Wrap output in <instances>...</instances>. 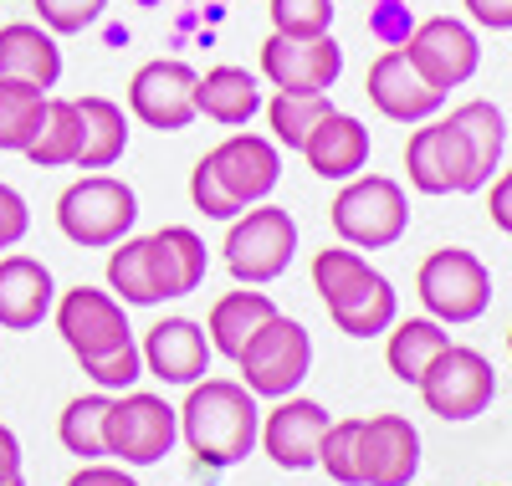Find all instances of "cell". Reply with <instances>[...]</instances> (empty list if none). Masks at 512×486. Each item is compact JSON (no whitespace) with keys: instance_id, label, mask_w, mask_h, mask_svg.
Returning a JSON list of instances; mask_svg holds the SVG:
<instances>
[{"instance_id":"cell-1","label":"cell","mask_w":512,"mask_h":486,"mask_svg":"<svg viewBox=\"0 0 512 486\" xmlns=\"http://www.w3.org/2000/svg\"><path fill=\"white\" fill-rule=\"evenodd\" d=\"M180 435L200 466H236L262 440V405L241 379H200L180 405Z\"/></svg>"},{"instance_id":"cell-2","label":"cell","mask_w":512,"mask_h":486,"mask_svg":"<svg viewBox=\"0 0 512 486\" xmlns=\"http://www.w3.org/2000/svg\"><path fill=\"white\" fill-rule=\"evenodd\" d=\"M139 220V195L134 185L113 180V174L93 169L82 174V180H72L62 195H57V231L82 246V251H108L118 246L128 231H134Z\"/></svg>"},{"instance_id":"cell-3","label":"cell","mask_w":512,"mask_h":486,"mask_svg":"<svg viewBox=\"0 0 512 486\" xmlns=\"http://www.w3.org/2000/svg\"><path fill=\"white\" fill-rule=\"evenodd\" d=\"M328 220H333V231H338L344 246L384 251V246H395L410 226L405 185L390 180V174H354V180H344V190L333 195Z\"/></svg>"},{"instance_id":"cell-4","label":"cell","mask_w":512,"mask_h":486,"mask_svg":"<svg viewBox=\"0 0 512 486\" xmlns=\"http://www.w3.org/2000/svg\"><path fill=\"white\" fill-rule=\"evenodd\" d=\"M226 241H221V256H226V272L241 282V287H267L277 282L292 256H297V220L262 200V205H246L236 220H226Z\"/></svg>"},{"instance_id":"cell-5","label":"cell","mask_w":512,"mask_h":486,"mask_svg":"<svg viewBox=\"0 0 512 486\" xmlns=\"http://www.w3.org/2000/svg\"><path fill=\"white\" fill-rule=\"evenodd\" d=\"M415 297L425 307V318L436 323H477L487 307H492V272L477 251H461V246H441L420 261L415 272Z\"/></svg>"},{"instance_id":"cell-6","label":"cell","mask_w":512,"mask_h":486,"mask_svg":"<svg viewBox=\"0 0 512 486\" xmlns=\"http://www.w3.org/2000/svg\"><path fill=\"white\" fill-rule=\"evenodd\" d=\"M103 440H108V456L118 466H154L175 451L180 440V410L164 400V394H149V389H123L118 400L108 405V425H103Z\"/></svg>"},{"instance_id":"cell-7","label":"cell","mask_w":512,"mask_h":486,"mask_svg":"<svg viewBox=\"0 0 512 486\" xmlns=\"http://www.w3.org/2000/svg\"><path fill=\"white\" fill-rule=\"evenodd\" d=\"M236 369H241V384L256 394V400H287L313 369V338H308V328L297 318L277 313L236 353Z\"/></svg>"},{"instance_id":"cell-8","label":"cell","mask_w":512,"mask_h":486,"mask_svg":"<svg viewBox=\"0 0 512 486\" xmlns=\"http://www.w3.org/2000/svg\"><path fill=\"white\" fill-rule=\"evenodd\" d=\"M420 400L431 415L461 425V420H477L487 405H492V394H497V369L487 364V353L477 348H466V343H446L436 353V364L420 374Z\"/></svg>"},{"instance_id":"cell-9","label":"cell","mask_w":512,"mask_h":486,"mask_svg":"<svg viewBox=\"0 0 512 486\" xmlns=\"http://www.w3.org/2000/svg\"><path fill=\"white\" fill-rule=\"evenodd\" d=\"M195 82L200 72L180 57H154L144 62L134 77H128V113H134L144 128H159V134H180L190 128L195 113Z\"/></svg>"},{"instance_id":"cell-10","label":"cell","mask_w":512,"mask_h":486,"mask_svg":"<svg viewBox=\"0 0 512 486\" xmlns=\"http://www.w3.org/2000/svg\"><path fill=\"white\" fill-rule=\"evenodd\" d=\"M400 52L415 62V72L441 87V93H451V87L461 82H472L477 67H482V41L477 31L456 21V16H431V21H420L405 41H400Z\"/></svg>"},{"instance_id":"cell-11","label":"cell","mask_w":512,"mask_h":486,"mask_svg":"<svg viewBox=\"0 0 512 486\" xmlns=\"http://www.w3.org/2000/svg\"><path fill=\"white\" fill-rule=\"evenodd\" d=\"M344 72V47L333 41V31L323 36H267L262 41V77L277 93H328Z\"/></svg>"},{"instance_id":"cell-12","label":"cell","mask_w":512,"mask_h":486,"mask_svg":"<svg viewBox=\"0 0 512 486\" xmlns=\"http://www.w3.org/2000/svg\"><path fill=\"white\" fill-rule=\"evenodd\" d=\"M52 313H57V333L72 348V359H98V353L134 338V328H128V307L113 292H103V287L62 292L52 302Z\"/></svg>"},{"instance_id":"cell-13","label":"cell","mask_w":512,"mask_h":486,"mask_svg":"<svg viewBox=\"0 0 512 486\" xmlns=\"http://www.w3.org/2000/svg\"><path fill=\"white\" fill-rule=\"evenodd\" d=\"M210 164V174L221 180V190L246 210V205H262L272 200L277 180H282V149L267 139V134H246V128H236V134H226L210 154H200Z\"/></svg>"},{"instance_id":"cell-14","label":"cell","mask_w":512,"mask_h":486,"mask_svg":"<svg viewBox=\"0 0 512 486\" xmlns=\"http://www.w3.org/2000/svg\"><path fill=\"white\" fill-rule=\"evenodd\" d=\"M364 93H369V103L390 118V123H425V118H436L441 103H446V93L425 82L400 47H384V52L369 62Z\"/></svg>"},{"instance_id":"cell-15","label":"cell","mask_w":512,"mask_h":486,"mask_svg":"<svg viewBox=\"0 0 512 486\" xmlns=\"http://www.w3.org/2000/svg\"><path fill=\"white\" fill-rule=\"evenodd\" d=\"M139 353H144V374H154L159 384H180V389L200 384L210 374V359H216V348L205 338V323H195V318H159L144 333Z\"/></svg>"},{"instance_id":"cell-16","label":"cell","mask_w":512,"mask_h":486,"mask_svg":"<svg viewBox=\"0 0 512 486\" xmlns=\"http://www.w3.org/2000/svg\"><path fill=\"white\" fill-rule=\"evenodd\" d=\"M420 471V430L405 415H369L359 425V486H410Z\"/></svg>"},{"instance_id":"cell-17","label":"cell","mask_w":512,"mask_h":486,"mask_svg":"<svg viewBox=\"0 0 512 486\" xmlns=\"http://www.w3.org/2000/svg\"><path fill=\"white\" fill-rule=\"evenodd\" d=\"M328 410L318 400H297V394H287V400H277L267 415H262V446L282 471H308L318 466V446L328 435Z\"/></svg>"},{"instance_id":"cell-18","label":"cell","mask_w":512,"mask_h":486,"mask_svg":"<svg viewBox=\"0 0 512 486\" xmlns=\"http://www.w3.org/2000/svg\"><path fill=\"white\" fill-rule=\"evenodd\" d=\"M405 174L420 195H466V144L451 118H425L410 134Z\"/></svg>"},{"instance_id":"cell-19","label":"cell","mask_w":512,"mask_h":486,"mask_svg":"<svg viewBox=\"0 0 512 486\" xmlns=\"http://www.w3.org/2000/svg\"><path fill=\"white\" fill-rule=\"evenodd\" d=\"M369 128L354 118V113H338V108H328L323 118H318V128L308 134V144L297 149L308 159V169L318 174V180H333V185H344V180H354V174H364V164H369Z\"/></svg>"},{"instance_id":"cell-20","label":"cell","mask_w":512,"mask_h":486,"mask_svg":"<svg viewBox=\"0 0 512 486\" xmlns=\"http://www.w3.org/2000/svg\"><path fill=\"white\" fill-rule=\"evenodd\" d=\"M57 302V282L47 272V261L36 256H0V328L26 333L41 328V318Z\"/></svg>"},{"instance_id":"cell-21","label":"cell","mask_w":512,"mask_h":486,"mask_svg":"<svg viewBox=\"0 0 512 486\" xmlns=\"http://www.w3.org/2000/svg\"><path fill=\"white\" fill-rule=\"evenodd\" d=\"M451 128L461 134L466 144V195H477L492 185V174L502 164V149H507V118L497 103L487 98H472V103H461L451 108Z\"/></svg>"},{"instance_id":"cell-22","label":"cell","mask_w":512,"mask_h":486,"mask_svg":"<svg viewBox=\"0 0 512 486\" xmlns=\"http://www.w3.org/2000/svg\"><path fill=\"white\" fill-rule=\"evenodd\" d=\"M262 103H267L262 77L246 72V67H231V62L200 72V82H195V113L221 123V128H246L262 113Z\"/></svg>"},{"instance_id":"cell-23","label":"cell","mask_w":512,"mask_h":486,"mask_svg":"<svg viewBox=\"0 0 512 486\" xmlns=\"http://www.w3.org/2000/svg\"><path fill=\"white\" fill-rule=\"evenodd\" d=\"M0 77L36 82L41 93H52L62 82V47L41 21H11L0 26Z\"/></svg>"},{"instance_id":"cell-24","label":"cell","mask_w":512,"mask_h":486,"mask_svg":"<svg viewBox=\"0 0 512 486\" xmlns=\"http://www.w3.org/2000/svg\"><path fill=\"white\" fill-rule=\"evenodd\" d=\"M149 261H154V282H159L164 302L190 297L205 282V272H210V251H205V241L190 226H159L149 236Z\"/></svg>"},{"instance_id":"cell-25","label":"cell","mask_w":512,"mask_h":486,"mask_svg":"<svg viewBox=\"0 0 512 486\" xmlns=\"http://www.w3.org/2000/svg\"><path fill=\"white\" fill-rule=\"evenodd\" d=\"M328 318L338 333L349 338H379L390 333V323L400 318V297H395V282L384 272H369L359 287H349L344 297L328 302Z\"/></svg>"},{"instance_id":"cell-26","label":"cell","mask_w":512,"mask_h":486,"mask_svg":"<svg viewBox=\"0 0 512 486\" xmlns=\"http://www.w3.org/2000/svg\"><path fill=\"white\" fill-rule=\"evenodd\" d=\"M277 318V302L267 292H256V287H241V292H226L216 307H210V318H205V338L216 353H226V359H236V353L262 333L267 323Z\"/></svg>"},{"instance_id":"cell-27","label":"cell","mask_w":512,"mask_h":486,"mask_svg":"<svg viewBox=\"0 0 512 486\" xmlns=\"http://www.w3.org/2000/svg\"><path fill=\"white\" fill-rule=\"evenodd\" d=\"M77 118H82V149H77V169H113L128 149V113L123 103L88 93V98H72Z\"/></svg>"},{"instance_id":"cell-28","label":"cell","mask_w":512,"mask_h":486,"mask_svg":"<svg viewBox=\"0 0 512 486\" xmlns=\"http://www.w3.org/2000/svg\"><path fill=\"white\" fill-rule=\"evenodd\" d=\"M446 323L436 318H395L390 323V343H384V359L400 384H420V374L436 364V353L446 348Z\"/></svg>"},{"instance_id":"cell-29","label":"cell","mask_w":512,"mask_h":486,"mask_svg":"<svg viewBox=\"0 0 512 486\" xmlns=\"http://www.w3.org/2000/svg\"><path fill=\"white\" fill-rule=\"evenodd\" d=\"M108 292L123 307H154L159 282H154V261H149V236H123L118 246H108Z\"/></svg>"},{"instance_id":"cell-30","label":"cell","mask_w":512,"mask_h":486,"mask_svg":"<svg viewBox=\"0 0 512 486\" xmlns=\"http://www.w3.org/2000/svg\"><path fill=\"white\" fill-rule=\"evenodd\" d=\"M47 98L36 82H16L0 77V154H26L31 139L41 134V118H47Z\"/></svg>"},{"instance_id":"cell-31","label":"cell","mask_w":512,"mask_h":486,"mask_svg":"<svg viewBox=\"0 0 512 486\" xmlns=\"http://www.w3.org/2000/svg\"><path fill=\"white\" fill-rule=\"evenodd\" d=\"M108 405H113V394H103V389L67 400V410L57 420V440L67 446V456H77V461H103L108 456V440H103Z\"/></svg>"},{"instance_id":"cell-32","label":"cell","mask_w":512,"mask_h":486,"mask_svg":"<svg viewBox=\"0 0 512 486\" xmlns=\"http://www.w3.org/2000/svg\"><path fill=\"white\" fill-rule=\"evenodd\" d=\"M77 149H82L77 103L72 98H47V118H41V134L31 139L26 159L36 169H67V164H77Z\"/></svg>"},{"instance_id":"cell-33","label":"cell","mask_w":512,"mask_h":486,"mask_svg":"<svg viewBox=\"0 0 512 486\" xmlns=\"http://www.w3.org/2000/svg\"><path fill=\"white\" fill-rule=\"evenodd\" d=\"M262 108H267L272 144L292 154V149H303V144H308V134L318 128V118H323L333 103H328V93H272Z\"/></svg>"},{"instance_id":"cell-34","label":"cell","mask_w":512,"mask_h":486,"mask_svg":"<svg viewBox=\"0 0 512 486\" xmlns=\"http://www.w3.org/2000/svg\"><path fill=\"white\" fill-rule=\"evenodd\" d=\"M369 272H374V267H369L354 246H323V251L313 256V287H318L323 307H328L333 297H344L349 287H359Z\"/></svg>"},{"instance_id":"cell-35","label":"cell","mask_w":512,"mask_h":486,"mask_svg":"<svg viewBox=\"0 0 512 486\" xmlns=\"http://www.w3.org/2000/svg\"><path fill=\"white\" fill-rule=\"evenodd\" d=\"M82 364V374H88L103 394L108 389H134L139 379H144V353H139V343L128 338V343H118V348H108V353H98V359H77Z\"/></svg>"},{"instance_id":"cell-36","label":"cell","mask_w":512,"mask_h":486,"mask_svg":"<svg viewBox=\"0 0 512 486\" xmlns=\"http://www.w3.org/2000/svg\"><path fill=\"white\" fill-rule=\"evenodd\" d=\"M359 425L364 420H333L323 446H318V466L338 481V486H359Z\"/></svg>"},{"instance_id":"cell-37","label":"cell","mask_w":512,"mask_h":486,"mask_svg":"<svg viewBox=\"0 0 512 486\" xmlns=\"http://www.w3.org/2000/svg\"><path fill=\"white\" fill-rule=\"evenodd\" d=\"M267 16L277 36H323L333 26V0H272Z\"/></svg>"},{"instance_id":"cell-38","label":"cell","mask_w":512,"mask_h":486,"mask_svg":"<svg viewBox=\"0 0 512 486\" xmlns=\"http://www.w3.org/2000/svg\"><path fill=\"white\" fill-rule=\"evenodd\" d=\"M31 6H36V21L52 36H82L88 26L103 21L108 0H31Z\"/></svg>"},{"instance_id":"cell-39","label":"cell","mask_w":512,"mask_h":486,"mask_svg":"<svg viewBox=\"0 0 512 486\" xmlns=\"http://www.w3.org/2000/svg\"><path fill=\"white\" fill-rule=\"evenodd\" d=\"M190 200H195V210L210 215V220H236V215H241V205L221 190V180L210 174L205 159H195V169H190Z\"/></svg>"},{"instance_id":"cell-40","label":"cell","mask_w":512,"mask_h":486,"mask_svg":"<svg viewBox=\"0 0 512 486\" xmlns=\"http://www.w3.org/2000/svg\"><path fill=\"white\" fill-rule=\"evenodd\" d=\"M26 231H31V205H26V195H21L16 185L0 180V251L21 246Z\"/></svg>"},{"instance_id":"cell-41","label":"cell","mask_w":512,"mask_h":486,"mask_svg":"<svg viewBox=\"0 0 512 486\" xmlns=\"http://www.w3.org/2000/svg\"><path fill=\"white\" fill-rule=\"evenodd\" d=\"M67 486H139V481L128 476V466H118V461H82Z\"/></svg>"},{"instance_id":"cell-42","label":"cell","mask_w":512,"mask_h":486,"mask_svg":"<svg viewBox=\"0 0 512 486\" xmlns=\"http://www.w3.org/2000/svg\"><path fill=\"white\" fill-rule=\"evenodd\" d=\"M487 215H492V226H497L502 236H512V169L492 180V190H487Z\"/></svg>"},{"instance_id":"cell-43","label":"cell","mask_w":512,"mask_h":486,"mask_svg":"<svg viewBox=\"0 0 512 486\" xmlns=\"http://www.w3.org/2000/svg\"><path fill=\"white\" fill-rule=\"evenodd\" d=\"M461 6L487 31H512V0H461Z\"/></svg>"},{"instance_id":"cell-44","label":"cell","mask_w":512,"mask_h":486,"mask_svg":"<svg viewBox=\"0 0 512 486\" xmlns=\"http://www.w3.org/2000/svg\"><path fill=\"white\" fill-rule=\"evenodd\" d=\"M11 476H21V440L11 425H0V481H11Z\"/></svg>"},{"instance_id":"cell-45","label":"cell","mask_w":512,"mask_h":486,"mask_svg":"<svg viewBox=\"0 0 512 486\" xmlns=\"http://www.w3.org/2000/svg\"><path fill=\"white\" fill-rule=\"evenodd\" d=\"M0 486H26V476H11V481H0Z\"/></svg>"},{"instance_id":"cell-46","label":"cell","mask_w":512,"mask_h":486,"mask_svg":"<svg viewBox=\"0 0 512 486\" xmlns=\"http://www.w3.org/2000/svg\"><path fill=\"white\" fill-rule=\"evenodd\" d=\"M507 353H512V328H507Z\"/></svg>"}]
</instances>
